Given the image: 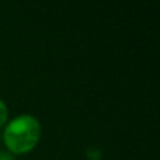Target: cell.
<instances>
[{
  "label": "cell",
  "instance_id": "obj_3",
  "mask_svg": "<svg viewBox=\"0 0 160 160\" xmlns=\"http://www.w3.org/2000/svg\"><path fill=\"white\" fill-rule=\"evenodd\" d=\"M0 160H11L10 156L6 155V153H0Z\"/></svg>",
  "mask_w": 160,
  "mask_h": 160
},
{
  "label": "cell",
  "instance_id": "obj_1",
  "mask_svg": "<svg viewBox=\"0 0 160 160\" xmlns=\"http://www.w3.org/2000/svg\"><path fill=\"white\" fill-rule=\"evenodd\" d=\"M42 128L38 118L31 114H21L7 121L4 125L2 141L13 155L30 153L39 143Z\"/></svg>",
  "mask_w": 160,
  "mask_h": 160
},
{
  "label": "cell",
  "instance_id": "obj_2",
  "mask_svg": "<svg viewBox=\"0 0 160 160\" xmlns=\"http://www.w3.org/2000/svg\"><path fill=\"white\" fill-rule=\"evenodd\" d=\"M8 121V108L3 98H0V128H3Z\"/></svg>",
  "mask_w": 160,
  "mask_h": 160
},
{
  "label": "cell",
  "instance_id": "obj_4",
  "mask_svg": "<svg viewBox=\"0 0 160 160\" xmlns=\"http://www.w3.org/2000/svg\"><path fill=\"white\" fill-rule=\"evenodd\" d=\"M0 143H2V133H0Z\"/></svg>",
  "mask_w": 160,
  "mask_h": 160
}]
</instances>
